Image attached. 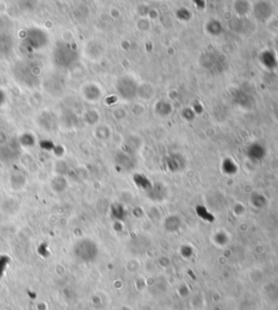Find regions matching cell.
Returning <instances> with one entry per match:
<instances>
[{"label": "cell", "instance_id": "1", "mask_svg": "<svg viewBox=\"0 0 278 310\" xmlns=\"http://www.w3.org/2000/svg\"><path fill=\"white\" fill-rule=\"evenodd\" d=\"M74 255L82 262H92L97 259L98 247L95 242L90 240H82L74 246Z\"/></svg>", "mask_w": 278, "mask_h": 310}]
</instances>
